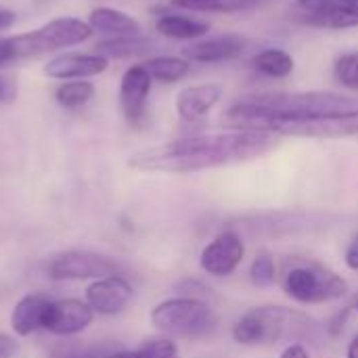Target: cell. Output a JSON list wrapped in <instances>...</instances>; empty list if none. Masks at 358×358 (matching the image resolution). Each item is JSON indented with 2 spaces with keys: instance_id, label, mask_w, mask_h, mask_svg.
Listing matches in <instances>:
<instances>
[{
  "instance_id": "1",
  "label": "cell",
  "mask_w": 358,
  "mask_h": 358,
  "mask_svg": "<svg viewBox=\"0 0 358 358\" xmlns=\"http://www.w3.org/2000/svg\"><path fill=\"white\" fill-rule=\"evenodd\" d=\"M277 147V136L268 132L231 130L218 134H199L149 147L130 157V166L141 172L191 174L231 164L250 162Z\"/></svg>"
},
{
  "instance_id": "2",
  "label": "cell",
  "mask_w": 358,
  "mask_h": 358,
  "mask_svg": "<svg viewBox=\"0 0 358 358\" xmlns=\"http://www.w3.org/2000/svg\"><path fill=\"white\" fill-rule=\"evenodd\" d=\"M222 124L231 130L268 132L275 136H300V138H348L358 134V115H329V117H302L279 115L252 101H239L222 115Z\"/></svg>"
},
{
  "instance_id": "3",
  "label": "cell",
  "mask_w": 358,
  "mask_h": 358,
  "mask_svg": "<svg viewBox=\"0 0 358 358\" xmlns=\"http://www.w3.org/2000/svg\"><path fill=\"white\" fill-rule=\"evenodd\" d=\"M233 340L243 346H262L277 344L283 340H310L317 336L315 321L285 306H258L248 310L233 325Z\"/></svg>"
},
{
  "instance_id": "4",
  "label": "cell",
  "mask_w": 358,
  "mask_h": 358,
  "mask_svg": "<svg viewBox=\"0 0 358 358\" xmlns=\"http://www.w3.org/2000/svg\"><path fill=\"white\" fill-rule=\"evenodd\" d=\"M151 323L162 334L182 340H206L218 329V317L212 306L193 296H178L159 302L151 310Z\"/></svg>"
},
{
  "instance_id": "5",
  "label": "cell",
  "mask_w": 358,
  "mask_h": 358,
  "mask_svg": "<svg viewBox=\"0 0 358 358\" xmlns=\"http://www.w3.org/2000/svg\"><path fill=\"white\" fill-rule=\"evenodd\" d=\"M248 101L264 107L279 115H302V117H329V115H358V96H346L338 92H266L250 96Z\"/></svg>"
},
{
  "instance_id": "6",
  "label": "cell",
  "mask_w": 358,
  "mask_h": 358,
  "mask_svg": "<svg viewBox=\"0 0 358 358\" xmlns=\"http://www.w3.org/2000/svg\"><path fill=\"white\" fill-rule=\"evenodd\" d=\"M90 34H92V27L88 25V21H82L76 17H59V19L44 23L42 27L34 31L6 36V40H8L13 61H21V59H31V57H40L52 50L82 44L90 38Z\"/></svg>"
},
{
  "instance_id": "7",
  "label": "cell",
  "mask_w": 358,
  "mask_h": 358,
  "mask_svg": "<svg viewBox=\"0 0 358 358\" xmlns=\"http://www.w3.org/2000/svg\"><path fill=\"white\" fill-rule=\"evenodd\" d=\"M283 292L300 304H323L346 296L348 283L319 264H300L285 273Z\"/></svg>"
},
{
  "instance_id": "8",
  "label": "cell",
  "mask_w": 358,
  "mask_h": 358,
  "mask_svg": "<svg viewBox=\"0 0 358 358\" xmlns=\"http://www.w3.org/2000/svg\"><path fill=\"white\" fill-rule=\"evenodd\" d=\"M46 275L52 281H86V279H105L111 275H122V266L117 260L86 252V250H69L55 254L46 262Z\"/></svg>"
},
{
  "instance_id": "9",
  "label": "cell",
  "mask_w": 358,
  "mask_h": 358,
  "mask_svg": "<svg viewBox=\"0 0 358 358\" xmlns=\"http://www.w3.org/2000/svg\"><path fill=\"white\" fill-rule=\"evenodd\" d=\"M243 256H245V245L239 233L222 231L203 248L199 256V264L212 277H229L239 268Z\"/></svg>"
},
{
  "instance_id": "10",
  "label": "cell",
  "mask_w": 358,
  "mask_h": 358,
  "mask_svg": "<svg viewBox=\"0 0 358 358\" xmlns=\"http://www.w3.org/2000/svg\"><path fill=\"white\" fill-rule=\"evenodd\" d=\"M153 78L145 65H132L124 71L120 82V107L130 126H141L147 113Z\"/></svg>"
},
{
  "instance_id": "11",
  "label": "cell",
  "mask_w": 358,
  "mask_h": 358,
  "mask_svg": "<svg viewBox=\"0 0 358 358\" xmlns=\"http://www.w3.org/2000/svg\"><path fill=\"white\" fill-rule=\"evenodd\" d=\"M92 319H94V310L88 306V302H82L76 298L52 300L48 315H46L44 329L55 336L69 338V336H78L86 331L92 325Z\"/></svg>"
},
{
  "instance_id": "12",
  "label": "cell",
  "mask_w": 358,
  "mask_h": 358,
  "mask_svg": "<svg viewBox=\"0 0 358 358\" xmlns=\"http://www.w3.org/2000/svg\"><path fill=\"white\" fill-rule=\"evenodd\" d=\"M132 285L122 275H111L105 279H96L86 289L88 306L105 317L120 315L132 300Z\"/></svg>"
},
{
  "instance_id": "13",
  "label": "cell",
  "mask_w": 358,
  "mask_h": 358,
  "mask_svg": "<svg viewBox=\"0 0 358 358\" xmlns=\"http://www.w3.org/2000/svg\"><path fill=\"white\" fill-rule=\"evenodd\" d=\"M109 67V59L96 52H63L52 57L44 65V73L52 80H88L103 73Z\"/></svg>"
},
{
  "instance_id": "14",
  "label": "cell",
  "mask_w": 358,
  "mask_h": 358,
  "mask_svg": "<svg viewBox=\"0 0 358 358\" xmlns=\"http://www.w3.org/2000/svg\"><path fill=\"white\" fill-rule=\"evenodd\" d=\"M245 46H248V40L243 36L224 34V36H216V38H208V40L191 44L189 48H185V59L197 61V63L229 61V59H237L239 55H243Z\"/></svg>"
},
{
  "instance_id": "15",
  "label": "cell",
  "mask_w": 358,
  "mask_h": 358,
  "mask_svg": "<svg viewBox=\"0 0 358 358\" xmlns=\"http://www.w3.org/2000/svg\"><path fill=\"white\" fill-rule=\"evenodd\" d=\"M220 86L216 84H199V86H187L176 96V111L182 122L197 124L201 122L220 101Z\"/></svg>"
},
{
  "instance_id": "16",
  "label": "cell",
  "mask_w": 358,
  "mask_h": 358,
  "mask_svg": "<svg viewBox=\"0 0 358 358\" xmlns=\"http://www.w3.org/2000/svg\"><path fill=\"white\" fill-rule=\"evenodd\" d=\"M50 302L52 300L48 296H44V294H27V296H23L15 304L13 313H10L13 331L17 336H21V338H27V336L44 329Z\"/></svg>"
},
{
  "instance_id": "17",
  "label": "cell",
  "mask_w": 358,
  "mask_h": 358,
  "mask_svg": "<svg viewBox=\"0 0 358 358\" xmlns=\"http://www.w3.org/2000/svg\"><path fill=\"white\" fill-rule=\"evenodd\" d=\"M88 25L92 27V31L107 34L109 38L141 34V23L132 15L117 10V8H111V6L92 8L88 15Z\"/></svg>"
},
{
  "instance_id": "18",
  "label": "cell",
  "mask_w": 358,
  "mask_h": 358,
  "mask_svg": "<svg viewBox=\"0 0 358 358\" xmlns=\"http://www.w3.org/2000/svg\"><path fill=\"white\" fill-rule=\"evenodd\" d=\"M153 40L136 34V36H115L101 40L94 48L96 55L105 59H130V57H143L153 50Z\"/></svg>"
},
{
  "instance_id": "19",
  "label": "cell",
  "mask_w": 358,
  "mask_h": 358,
  "mask_svg": "<svg viewBox=\"0 0 358 358\" xmlns=\"http://www.w3.org/2000/svg\"><path fill=\"white\" fill-rule=\"evenodd\" d=\"M155 29L172 40H197L210 31V25L182 15H162L155 21Z\"/></svg>"
},
{
  "instance_id": "20",
  "label": "cell",
  "mask_w": 358,
  "mask_h": 358,
  "mask_svg": "<svg viewBox=\"0 0 358 358\" xmlns=\"http://www.w3.org/2000/svg\"><path fill=\"white\" fill-rule=\"evenodd\" d=\"M143 65L153 80L164 82V84L182 80L191 69V63L185 57H151Z\"/></svg>"
},
{
  "instance_id": "21",
  "label": "cell",
  "mask_w": 358,
  "mask_h": 358,
  "mask_svg": "<svg viewBox=\"0 0 358 358\" xmlns=\"http://www.w3.org/2000/svg\"><path fill=\"white\" fill-rule=\"evenodd\" d=\"M302 23L315 25V27H327V29H344V27H357L358 13L338 4L334 8L321 10V13H304L300 19Z\"/></svg>"
},
{
  "instance_id": "22",
  "label": "cell",
  "mask_w": 358,
  "mask_h": 358,
  "mask_svg": "<svg viewBox=\"0 0 358 358\" xmlns=\"http://www.w3.org/2000/svg\"><path fill=\"white\" fill-rule=\"evenodd\" d=\"M254 67L268 78H287L294 71V59L281 48H266L252 59Z\"/></svg>"
},
{
  "instance_id": "23",
  "label": "cell",
  "mask_w": 358,
  "mask_h": 358,
  "mask_svg": "<svg viewBox=\"0 0 358 358\" xmlns=\"http://www.w3.org/2000/svg\"><path fill=\"white\" fill-rule=\"evenodd\" d=\"M94 96V84L88 80H67L57 86L55 99L63 109H80Z\"/></svg>"
},
{
  "instance_id": "24",
  "label": "cell",
  "mask_w": 358,
  "mask_h": 358,
  "mask_svg": "<svg viewBox=\"0 0 358 358\" xmlns=\"http://www.w3.org/2000/svg\"><path fill=\"white\" fill-rule=\"evenodd\" d=\"M275 277H277V266H275V258L268 254V252H260L252 266H250V279L254 285L258 287H266L271 283H275Z\"/></svg>"
},
{
  "instance_id": "25",
  "label": "cell",
  "mask_w": 358,
  "mask_h": 358,
  "mask_svg": "<svg viewBox=\"0 0 358 358\" xmlns=\"http://www.w3.org/2000/svg\"><path fill=\"white\" fill-rule=\"evenodd\" d=\"M336 78L342 86L358 90V52H346L338 59Z\"/></svg>"
},
{
  "instance_id": "26",
  "label": "cell",
  "mask_w": 358,
  "mask_h": 358,
  "mask_svg": "<svg viewBox=\"0 0 358 358\" xmlns=\"http://www.w3.org/2000/svg\"><path fill=\"white\" fill-rule=\"evenodd\" d=\"M136 358H178V348L170 338L147 340L136 352Z\"/></svg>"
},
{
  "instance_id": "27",
  "label": "cell",
  "mask_w": 358,
  "mask_h": 358,
  "mask_svg": "<svg viewBox=\"0 0 358 358\" xmlns=\"http://www.w3.org/2000/svg\"><path fill=\"white\" fill-rule=\"evenodd\" d=\"M304 13H321L340 4V0H298Z\"/></svg>"
},
{
  "instance_id": "28",
  "label": "cell",
  "mask_w": 358,
  "mask_h": 358,
  "mask_svg": "<svg viewBox=\"0 0 358 358\" xmlns=\"http://www.w3.org/2000/svg\"><path fill=\"white\" fill-rule=\"evenodd\" d=\"M346 266L350 271H358V233L352 237V241L348 243V250H346Z\"/></svg>"
},
{
  "instance_id": "29",
  "label": "cell",
  "mask_w": 358,
  "mask_h": 358,
  "mask_svg": "<svg viewBox=\"0 0 358 358\" xmlns=\"http://www.w3.org/2000/svg\"><path fill=\"white\" fill-rule=\"evenodd\" d=\"M17 352V342L6 336V334H0V358H10Z\"/></svg>"
},
{
  "instance_id": "30",
  "label": "cell",
  "mask_w": 358,
  "mask_h": 358,
  "mask_svg": "<svg viewBox=\"0 0 358 358\" xmlns=\"http://www.w3.org/2000/svg\"><path fill=\"white\" fill-rule=\"evenodd\" d=\"M279 358H310L308 357V350L302 346V344H292L283 350V355Z\"/></svg>"
},
{
  "instance_id": "31",
  "label": "cell",
  "mask_w": 358,
  "mask_h": 358,
  "mask_svg": "<svg viewBox=\"0 0 358 358\" xmlns=\"http://www.w3.org/2000/svg\"><path fill=\"white\" fill-rule=\"evenodd\" d=\"M15 21H17V15H15L13 10H8V8H0V31L8 29Z\"/></svg>"
},
{
  "instance_id": "32",
  "label": "cell",
  "mask_w": 358,
  "mask_h": 358,
  "mask_svg": "<svg viewBox=\"0 0 358 358\" xmlns=\"http://www.w3.org/2000/svg\"><path fill=\"white\" fill-rule=\"evenodd\" d=\"M13 96V88L6 80L0 78V101H8Z\"/></svg>"
},
{
  "instance_id": "33",
  "label": "cell",
  "mask_w": 358,
  "mask_h": 358,
  "mask_svg": "<svg viewBox=\"0 0 358 358\" xmlns=\"http://www.w3.org/2000/svg\"><path fill=\"white\" fill-rule=\"evenodd\" d=\"M346 358H358V334L352 338V342L348 344V350H346Z\"/></svg>"
},
{
  "instance_id": "34",
  "label": "cell",
  "mask_w": 358,
  "mask_h": 358,
  "mask_svg": "<svg viewBox=\"0 0 358 358\" xmlns=\"http://www.w3.org/2000/svg\"><path fill=\"white\" fill-rule=\"evenodd\" d=\"M103 358H136L134 357V352H124V350H113L111 355H107V357Z\"/></svg>"
},
{
  "instance_id": "35",
  "label": "cell",
  "mask_w": 358,
  "mask_h": 358,
  "mask_svg": "<svg viewBox=\"0 0 358 358\" xmlns=\"http://www.w3.org/2000/svg\"><path fill=\"white\" fill-rule=\"evenodd\" d=\"M340 4L346 6V8H350V10H355V13H358V0H340Z\"/></svg>"
},
{
  "instance_id": "36",
  "label": "cell",
  "mask_w": 358,
  "mask_h": 358,
  "mask_svg": "<svg viewBox=\"0 0 358 358\" xmlns=\"http://www.w3.org/2000/svg\"><path fill=\"white\" fill-rule=\"evenodd\" d=\"M350 308H352V310H357V313H358V294L355 296V298H352V302H350Z\"/></svg>"
},
{
  "instance_id": "37",
  "label": "cell",
  "mask_w": 358,
  "mask_h": 358,
  "mask_svg": "<svg viewBox=\"0 0 358 358\" xmlns=\"http://www.w3.org/2000/svg\"><path fill=\"white\" fill-rule=\"evenodd\" d=\"M134 357H136V355H134Z\"/></svg>"
}]
</instances>
